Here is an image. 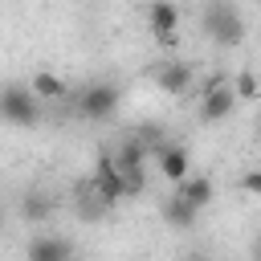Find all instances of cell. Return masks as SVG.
<instances>
[{
	"instance_id": "30bf717a",
	"label": "cell",
	"mask_w": 261,
	"mask_h": 261,
	"mask_svg": "<svg viewBox=\"0 0 261 261\" xmlns=\"http://www.w3.org/2000/svg\"><path fill=\"white\" fill-rule=\"evenodd\" d=\"M73 257V245L65 237H33L29 245V261H69Z\"/></svg>"
},
{
	"instance_id": "8fae6325",
	"label": "cell",
	"mask_w": 261,
	"mask_h": 261,
	"mask_svg": "<svg viewBox=\"0 0 261 261\" xmlns=\"http://www.w3.org/2000/svg\"><path fill=\"white\" fill-rule=\"evenodd\" d=\"M163 220H167L171 228H192V224H196V208H188V204L171 192V196L163 200Z\"/></svg>"
},
{
	"instance_id": "4fadbf2b",
	"label": "cell",
	"mask_w": 261,
	"mask_h": 261,
	"mask_svg": "<svg viewBox=\"0 0 261 261\" xmlns=\"http://www.w3.org/2000/svg\"><path fill=\"white\" fill-rule=\"evenodd\" d=\"M241 192H245V196H261V167H249V171L241 175Z\"/></svg>"
},
{
	"instance_id": "9c48e42d",
	"label": "cell",
	"mask_w": 261,
	"mask_h": 261,
	"mask_svg": "<svg viewBox=\"0 0 261 261\" xmlns=\"http://www.w3.org/2000/svg\"><path fill=\"white\" fill-rule=\"evenodd\" d=\"M175 196L188 204V208H196V212H204L208 204H212V196H216V188H212V179L208 175H192V179H184L179 188H175Z\"/></svg>"
},
{
	"instance_id": "277c9868",
	"label": "cell",
	"mask_w": 261,
	"mask_h": 261,
	"mask_svg": "<svg viewBox=\"0 0 261 261\" xmlns=\"http://www.w3.org/2000/svg\"><path fill=\"white\" fill-rule=\"evenodd\" d=\"M0 106H4V122L8 126H33L37 122V94L29 86H8Z\"/></svg>"
},
{
	"instance_id": "7c38bea8",
	"label": "cell",
	"mask_w": 261,
	"mask_h": 261,
	"mask_svg": "<svg viewBox=\"0 0 261 261\" xmlns=\"http://www.w3.org/2000/svg\"><path fill=\"white\" fill-rule=\"evenodd\" d=\"M232 90H237L241 102H253V98H257V77H253L249 69H241V73L232 77Z\"/></svg>"
},
{
	"instance_id": "8992f818",
	"label": "cell",
	"mask_w": 261,
	"mask_h": 261,
	"mask_svg": "<svg viewBox=\"0 0 261 261\" xmlns=\"http://www.w3.org/2000/svg\"><path fill=\"white\" fill-rule=\"evenodd\" d=\"M77 110H82L86 118H110V114L118 110V90H114V86H106V82H98V86L82 90Z\"/></svg>"
},
{
	"instance_id": "5b68a950",
	"label": "cell",
	"mask_w": 261,
	"mask_h": 261,
	"mask_svg": "<svg viewBox=\"0 0 261 261\" xmlns=\"http://www.w3.org/2000/svg\"><path fill=\"white\" fill-rule=\"evenodd\" d=\"M155 86H159L167 98H188L192 86H196V73H192V65H184V61H163V65L155 69Z\"/></svg>"
},
{
	"instance_id": "3957f363",
	"label": "cell",
	"mask_w": 261,
	"mask_h": 261,
	"mask_svg": "<svg viewBox=\"0 0 261 261\" xmlns=\"http://www.w3.org/2000/svg\"><path fill=\"white\" fill-rule=\"evenodd\" d=\"M155 171H159L171 188H179L184 179H192V155H188V147H179V143L155 147Z\"/></svg>"
},
{
	"instance_id": "6da1fadb",
	"label": "cell",
	"mask_w": 261,
	"mask_h": 261,
	"mask_svg": "<svg viewBox=\"0 0 261 261\" xmlns=\"http://www.w3.org/2000/svg\"><path fill=\"white\" fill-rule=\"evenodd\" d=\"M237 90H232V82H208L200 94H196V110H200V122H224L232 110H237Z\"/></svg>"
},
{
	"instance_id": "52a82bcc",
	"label": "cell",
	"mask_w": 261,
	"mask_h": 261,
	"mask_svg": "<svg viewBox=\"0 0 261 261\" xmlns=\"http://www.w3.org/2000/svg\"><path fill=\"white\" fill-rule=\"evenodd\" d=\"M147 24H151V33H155L163 45H175V33H179V8H175L171 0H151V8H147Z\"/></svg>"
},
{
	"instance_id": "7a4b0ae2",
	"label": "cell",
	"mask_w": 261,
	"mask_h": 261,
	"mask_svg": "<svg viewBox=\"0 0 261 261\" xmlns=\"http://www.w3.org/2000/svg\"><path fill=\"white\" fill-rule=\"evenodd\" d=\"M90 184H94V192L114 208V204H122L126 196H130V188H126V175H122V167H118V159L114 155H98L94 159V171H90Z\"/></svg>"
},
{
	"instance_id": "ba28073f",
	"label": "cell",
	"mask_w": 261,
	"mask_h": 261,
	"mask_svg": "<svg viewBox=\"0 0 261 261\" xmlns=\"http://www.w3.org/2000/svg\"><path fill=\"white\" fill-rule=\"evenodd\" d=\"M29 90L37 94V102H65V98H69L65 77H57V73H49V69H37V73L29 77Z\"/></svg>"
}]
</instances>
